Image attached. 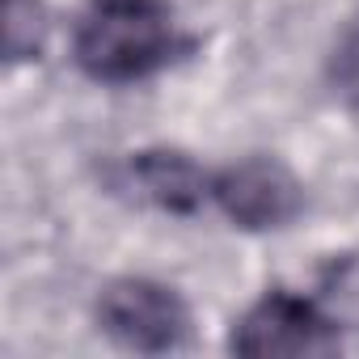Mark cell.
Instances as JSON below:
<instances>
[{"instance_id":"cell-2","label":"cell","mask_w":359,"mask_h":359,"mask_svg":"<svg viewBox=\"0 0 359 359\" xmlns=\"http://www.w3.org/2000/svg\"><path fill=\"white\" fill-rule=\"evenodd\" d=\"M102 330L140 355H165L191 338V309L173 287L152 279H118L97 300Z\"/></svg>"},{"instance_id":"cell-7","label":"cell","mask_w":359,"mask_h":359,"mask_svg":"<svg viewBox=\"0 0 359 359\" xmlns=\"http://www.w3.org/2000/svg\"><path fill=\"white\" fill-rule=\"evenodd\" d=\"M330 85L346 106H359V30L346 34L330 60Z\"/></svg>"},{"instance_id":"cell-4","label":"cell","mask_w":359,"mask_h":359,"mask_svg":"<svg viewBox=\"0 0 359 359\" xmlns=\"http://www.w3.org/2000/svg\"><path fill=\"white\" fill-rule=\"evenodd\" d=\"M229 346L237 355H334L338 351V330L300 296L271 292L258 300L233 330Z\"/></svg>"},{"instance_id":"cell-3","label":"cell","mask_w":359,"mask_h":359,"mask_svg":"<svg viewBox=\"0 0 359 359\" xmlns=\"http://www.w3.org/2000/svg\"><path fill=\"white\" fill-rule=\"evenodd\" d=\"M212 199L241 229H283L304 208V187L296 173L271 156H250L212 177Z\"/></svg>"},{"instance_id":"cell-1","label":"cell","mask_w":359,"mask_h":359,"mask_svg":"<svg viewBox=\"0 0 359 359\" xmlns=\"http://www.w3.org/2000/svg\"><path fill=\"white\" fill-rule=\"evenodd\" d=\"M177 51V26L165 0H89L76 22L72 55L85 76L131 85L161 72Z\"/></svg>"},{"instance_id":"cell-6","label":"cell","mask_w":359,"mask_h":359,"mask_svg":"<svg viewBox=\"0 0 359 359\" xmlns=\"http://www.w3.org/2000/svg\"><path fill=\"white\" fill-rule=\"evenodd\" d=\"M47 43V13L39 0H5V55L13 64L34 60Z\"/></svg>"},{"instance_id":"cell-5","label":"cell","mask_w":359,"mask_h":359,"mask_svg":"<svg viewBox=\"0 0 359 359\" xmlns=\"http://www.w3.org/2000/svg\"><path fill=\"white\" fill-rule=\"evenodd\" d=\"M131 187L140 191V199L165 208V212H195L208 195H212V177L187 156V152H140L127 165Z\"/></svg>"}]
</instances>
